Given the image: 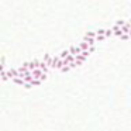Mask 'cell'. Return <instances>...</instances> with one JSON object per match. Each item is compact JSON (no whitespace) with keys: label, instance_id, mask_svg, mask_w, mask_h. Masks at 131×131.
<instances>
[{"label":"cell","instance_id":"obj_12","mask_svg":"<svg viewBox=\"0 0 131 131\" xmlns=\"http://www.w3.org/2000/svg\"><path fill=\"white\" fill-rule=\"evenodd\" d=\"M85 35L89 37V38H94V40H96V35H97V34H96V31H87Z\"/></svg>","mask_w":131,"mask_h":131},{"label":"cell","instance_id":"obj_4","mask_svg":"<svg viewBox=\"0 0 131 131\" xmlns=\"http://www.w3.org/2000/svg\"><path fill=\"white\" fill-rule=\"evenodd\" d=\"M83 42H86L89 47H94V44H96V40L94 38H89V37H83Z\"/></svg>","mask_w":131,"mask_h":131},{"label":"cell","instance_id":"obj_6","mask_svg":"<svg viewBox=\"0 0 131 131\" xmlns=\"http://www.w3.org/2000/svg\"><path fill=\"white\" fill-rule=\"evenodd\" d=\"M38 69H41V72H42V73H48V71H49V68L47 66V63L42 62V61L40 62V68H38Z\"/></svg>","mask_w":131,"mask_h":131},{"label":"cell","instance_id":"obj_25","mask_svg":"<svg viewBox=\"0 0 131 131\" xmlns=\"http://www.w3.org/2000/svg\"><path fill=\"white\" fill-rule=\"evenodd\" d=\"M4 72V63H0V73Z\"/></svg>","mask_w":131,"mask_h":131},{"label":"cell","instance_id":"obj_18","mask_svg":"<svg viewBox=\"0 0 131 131\" xmlns=\"http://www.w3.org/2000/svg\"><path fill=\"white\" fill-rule=\"evenodd\" d=\"M63 68V61L62 59H59L58 63H57V66H55V69H62Z\"/></svg>","mask_w":131,"mask_h":131},{"label":"cell","instance_id":"obj_27","mask_svg":"<svg viewBox=\"0 0 131 131\" xmlns=\"http://www.w3.org/2000/svg\"><path fill=\"white\" fill-rule=\"evenodd\" d=\"M89 52H90V54L94 52V47H90V48H89Z\"/></svg>","mask_w":131,"mask_h":131},{"label":"cell","instance_id":"obj_23","mask_svg":"<svg viewBox=\"0 0 131 131\" xmlns=\"http://www.w3.org/2000/svg\"><path fill=\"white\" fill-rule=\"evenodd\" d=\"M80 54H82V55H83V57H89V55H90V52H89V51H83V52H80Z\"/></svg>","mask_w":131,"mask_h":131},{"label":"cell","instance_id":"obj_9","mask_svg":"<svg viewBox=\"0 0 131 131\" xmlns=\"http://www.w3.org/2000/svg\"><path fill=\"white\" fill-rule=\"evenodd\" d=\"M79 48H80V51L83 52V51H89V48H90V47H89L86 42H83V41H82V42L79 44Z\"/></svg>","mask_w":131,"mask_h":131},{"label":"cell","instance_id":"obj_17","mask_svg":"<svg viewBox=\"0 0 131 131\" xmlns=\"http://www.w3.org/2000/svg\"><path fill=\"white\" fill-rule=\"evenodd\" d=\"M111 35H113V30H111V28L106 30V32H104V37H106V38H109V37H111Z\"/></svg>","mask_w":131,"mask_h":131},{"label":"cell","instance_id":"obj_10","mask_svg":"<svg viewBox=\"0 0 131 131\" xmlns=\"http://www.w3.org/2000/svg\"><path fill=\"white\" fill-rule=\"evenodd\" d=\"M68 55H71V54H69V49H65V51H62V52L59 54L58 57H59V59H65Z\"/></svg>","mask_w":131,"mask_h":131},{"label":"cell","instance_id":"obj_19","mask_svg":"<svg viewBox=\"0 0 131 131\" xmlns=\"http://www.w3.org/2000/svg\"><path fill=\"white\" fill-rule=\"evenodd\" d=\"M106 37L104 35H96V41H104Z\"/></svg>","mask_w":131,"mask_h":131},{"label":"cell","instance_id":"obj_13","mask_svg":"<svg viewBox=\"0 0 131 131\" xmlns=\"http://www.w3.org/2000/svg\"><path fill=\"white\" fill-rule=\"evenodd\" d=\"M41 83H42V82H41V80H38V79H32V80L30 82V85H31V86H38V85H41Z\"/></svg>","mask_w":131,"mask_h":131},{"label":"cell","instance_id":"obj_24","mask_svg":"<svg viewBox=\"0 0 131 131\" xmlns=\"http://www.w3.org/2000/svg\"><path fill=\"white\" fill-rule=\"evenodd\" d=\"M45 79H47V73H42V75H41V78H40V80H41V82H44Z\"/></svg>","mask_w":131,"mask_h":131},{"label":"cell","instance_id":"obj_16","mask_svg":"<svg viewBox=\"0 0 131 131\" xmlns=\"http://www.w3.org/2000/svg\"><path fill=\"white\" fill-rule=\"evenodd\" d=\"M13 82L17 83V85H23V86H24V83H26V82H24L23 79H20V78H14V79H13Z\"/></svg>","mask_w":131,"mask_h":131},{"label":"cell","instance_id":"obj_3","mask_svg":"<svg viewBox=\"0 0 131 131\" xmlns=\"http://www.w3.org/2000/svg\"><path fill=\"white\" fill-rule=\"evenodd\" d=\"M41 69H34V71H31V76H32V79H38L40 80V78H41Z\"/></svg>","mask_w":131,"mask_h":131},{"label":"cell","instance_id":"obj_29","mask_svg":"<svg viewBox=\"0 0 131 131\" xmlns=\"http://www.w3.org/2000/svg\"><path fill=\"white\" fill-rule=\"evenodd\" d=\"M128 35H130V38H131V28H130V32H128Z\"/></svg>","mask_w":131,"mask_h":131},{"label":"cell","instance_id":"obj_7","mask_svg":"<svg viewBox=\"0 0 131 131\" xmlns=\"http://www.w3.org/2000/svg\"><path fill=\"white\" fill-rule=\"evenodd\" d=\"M111 30H113V35H116V37H121V35H123V31H121V28H118L117 26H114Z\"/></svg>","mask_w":131,"mask_h":131},{"label":"cell","instance_id":"obj_21","mask_svg":"<svg viewBox=\"0 0 131 131\" xmlns=\"http://www.w3.org/2000/svg\"><path fill=\"white\" fill-rule=\"evenodd\" d=\"M69 69H71V68H69V65H68V66H63V68L61 69V72H62V73H65V72H68Z\"/></svg>","mask_w":131,"mask_h":131},{"label":"cell","instance_id":"obj_8","mask_svg":"<svg viewBox=\"0 0 131 131\" xmlns=\"http://www.w3.org/2000/svg\"><path fill=\"white\" fill-rule=\"evenodd\" d=\"M85 61H86V57H83L82 54H79V55L75 57V62H80V63H83Z\"/></svg>","mask_w":131,"mask_h":131},{"label":"cell","instance_id":"obj_22","mask_svg":"<svg viewBox=\"0 0 131 131\" xmlns=\"http://www.w3.org/2000/svg\"><path fill=\"white\" fill-rule=\"evenodd\" d=\"M120 38H121V40H128V38H130V35H128V34H123Z\"/></svg>","mask_w":131,"mask_h":131},{"label":"cell","instance_id":"obj_26","mask_svg":"<svg viewBox=\"0 0 131 131\" xmlns=\"http://www.w3.org/2000/svg\"><path fill=\"white\" fill-rule=\"evenodd\" d=\"M24 87H26V89H30V87H32V86H31L30 83H24Z\"/></svg>","mask_w":131,"mask_h":131},{"label":"cell","instance_id":"obj_11","mask_svg":"<svg viewBox=\"0 0 131 131\" xmlns=\"http://www.w3.org/2000/svg\"><path fill=\"white\" fill-rule=\"evenodd\" d=\"M59 61V57L58 55H55V57H52V63H51V68H54L55 69V66H57V63H58Z\"/></svg>","mask_w":131,"mask_h":131},{"label":"cell","instance_id":"obj_20","mask_svg":"<svg viewBox=\"0 0 131 131\" xmlns=\"http://www.w3.org/2000/svg\"><path fill=\"white\" fill-rule=\"evenodd\" d=\"M104 32H106V30H103V28H100V30H97V31H96V34H97V35H104Z\"/></svg>","mask_w":131,"mask_h":131},{"label":"cell","instance_id":"obj_14","mask_svg":"<svg viewBox=\"0 0 131 131\" xmlns=\"http://www.w3.org/2000/svg\"><path fill=\"white\" fill-rule=\"evenodd\" d=\"M121 31H123V34H128V32H130V26H128V24L123 26V27H121Z\"/></svg>","mask_w":131,"mask_h":131},{"label":"cell","instance_id":"obj_2","mask_svg":"<svg viewBox=\"0 0 131 131\" xmlns=\"http://www.w3.org/2000/svg\"><path fill=\"white\" fill-rule=\"evenodd\" d=\"M80 52H82V51H80V48H79V45H78V47H75V45H73V47H71V48H69V54H71V55H73V57H76V55H79Z\"/></svg>","mask_w":131,"mask_h":131},{"label":"cell","instance_id":"obj_15","mask_svg":"<svg viewBox=\"0 0 131 131\" xmlns=\"http://www.w3.org/2000/svg\"><path fill=\"white\" fill-rule=\"evenodd\" d=\"M127 24V21H124V20H118V21H116V26L118 27V28H121L123 26H126Z\"/></svg>","mask_w":131,"mask_h":131},{"label":"cell","instance_id":"obj_5","mask_svg":"<svg viewBox=\"0 0 131 131\" xmlns=\"http://www.w3.org/2000/svg\"><path fill=\"white\" fill-rule=\"evenodd\" d=\"M42 62H45V63H47V66H48V68H51V63H52V57H51V55H48V54H47V55H44Z\"/></svg>","mask_w":131,"mask_h":131},{"label":"cell","instance_id":"obj_1","mask_svg":"<svg viewBox=\"0 0 131 131\" xmlns=\"http://www.w3.org/2000/svg\"><path fill=\"white\" fill-rule=\"evenodd\" d=\"M40 62H41V61H38V59H34V61L28 62V71L30 72L34 71V69H38V68H40Z\"/></svg>","mask_w":131,"mask_h":131},{"label":"cell","instance_id":"obj_28","mask_svg":"<svg viewBox=\"0 0 131 131\" xmlns=\"http://www.w3.org/2000/svg\"><path fill=\"white\" fill-rule=\"evenodd\" d=\"M127 24L130 26V28H131V20H128V21H127Z\"/></svg>","mask_w":131,"mask_h":131}]
</instances>
